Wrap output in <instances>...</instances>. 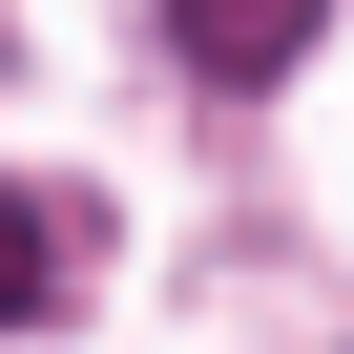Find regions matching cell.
I'll return each mask as SVG.
<instances>
[{
	"label": "cell",
	"instance_id": "obj_2",
	"mask_svg": "<svg viewBox=\"0 0 354 354\" xmlns=\"http://www.w3.org/2000/svg\"><path fill=\"white\" fill-rule=\"evenodd\" d=\"M42 313H63V230L0 188V333H42Z\"/></svg>",
	"mask_w": 354,
	"mask_h": 354
},
{
	"label": "cell",
	"instance_id": "obj_1",
	"mask_svg": "<svg viewBox=\"0 0 354 354\" xmlns=\"http://www.w3.org/2000/svg\"><path fill=\"white\" fill-rule=\"evenodd\" d=\"M167 42H188V84H292L333 42V0H167Z\"/></svg>",
	"mask_w": 354,
	"mask_h": 354
}]
</instances>
